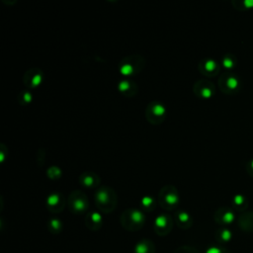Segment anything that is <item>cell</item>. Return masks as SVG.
<instances>
[{"label":"cell","mask_w":253,"mask_h":253,"mask_svg":"<svg viewBox=\"0 0 253 253\" xmlns=\"http://www.w3.org/2000/svg\"><path fill=\"white\" fill-rule=\"evenodd\" d=\"M145 58L138 55H131L125 56L121 60L118 66L120 73L126 78H131L138 73H141L145 68Z\"/></svg>","instance_id":"obj_1"},{"label":"cell","mask_w":253,"mask_h":253,"mask_svg":"<svg viewBox=\"0 0 253 253\" xmlns=\"http://www.w3.org/2000/svg\"><path fill=\"white\" fill-rule=\"evenodd\" d=\"M94 196L97 207L104 212H110L116 207L117 195L112 188L107 186L101 187L97 189Z\"/></svg>","instance_id":"obj_2"},{"label":"cell","mask_w":253,"mask_h":253,"mask_svg":"<svg viewBox=\"0 0 253 253\" xmlns=\"http://www.w3.org/2000/svg\"><path fill=\"white\" fill-rule=\"evenodd\" d=\"M167 116L166 106L160 101H151L145 108V118L151 125H160Z\"/></svg>","instance_id":"obj_3"},{"label":"cell","mask_w":253,"mask_h":253,"mask_svg":"<svg viewBox=\"0 0 253 253\" xmlns=\"http://www.w3.org/2000/svg\"><path fill=\"white\" fill-rule=\"evenodd\" d=\"M159 202L166 209H173L179 203V194L177 189L172 185H166L159 192Z\"/></svg>","instance_id":"obj_4"},{"label":"cell","mask_w":253,"mask_h":253,"mask_svg":"<svg viewBox=\"0 0 253 253\" xmlns=\"http://www.w3.org/2000/svg\"><path fill=\"white\" fill-rule=\"evenodd\" d=\"M44 80V72L43 70L37 67L30 68L25 72L23 77L24 85L29 89H36L41 86Z\"/></svg>","instance_id":"obj_5"},{"label":"cell","mask_w":253,"mask_h":253,"mask_svg":"<svg viewBox=\"0 0 253 253\" xmlns=\"http://www.w3.org/2000/svg\"><path fill=\"white\" fill-rule=\"evenodd\" d=\"M68 205L70 209L76 213H80L88 208V200L86 195L79 190H75L69 195Z\"/></svg>","instance_id":"obj_6"},{"label":"cell","mask_w":253,"mask_h":253,"mask_svg":"<svg viewBox=\"0 0 253 253\" xmlns=\"http://www.w3.org/2000/svg\"><path fill=\"white\" fill-rule=\"evenodd\" d=\"M118 90L126 97H134L138 93V85L131 78H122L118 83Z\"/></svg>","instance_id":"obj_7"},{"label":"cell","mask_w":253,"mask_h":253,"mask_svg":"<svg viewBox=\"0 0 253 253\" xmlns=\"http://www.w3.org/2000/svg\"><path fill=\"white\" fill-rule=\"evenodd\" d=\"M79 183L84 188H97L100 184V177L91 171L83 172L79 176Z\"/></svg>","instance_id":"obj_8"},{"label":"cell","mask_w":253,"mask_h":253,"mask_svg":"<svg viewBox=\"0 0 253 253\" xmlns=\"http://www.w3.org/2000/svg\"><path fill=\"white\" fill-rule=\"evenodd\" d=\"M194 93L201 98H210L213 95V85L206 80L197 81L194 85Z\"/></svg>","instance_id":"obj_9"},{"label":"cell","mask_w":253,"mask_h":253,"mask_svg":"<svg viewBox=\"0 0 253 253\" xmlns=\"http://www.w3.org/2000/svg\"><path fill=\"white\" fill-rule=\"evenodd\" d=\"M218 69V65L214 59H204L199 63L200 72L207 75V76H211V75L216 74Z\"/></svg>","instance_id":"obj_10"},{"label":"cell","mask_w":253,"mask_h":253,"mask_svg":"<svg viewBox=\"0 0 253 253\" xmlns=\"http://www.w3.org/2000/svg\"><path fill=\"white\" fill-rule=\"evenodd\" d=\"M47 205L48 208L52 211H59L62 209L63 205H65V200L62 194L58 193H52L48 196L47 198Z\"/></svg>","instance_id":"obj_11"},{"label":"cell","mask_w":253,"mask_h":253,"mask_svg":"<svg viewBox=\"0 0 253 253\" xmlns=\"http://www.w3.org/2000/svg\"><path fill=\"white\" fill-rule=\"evenodd\" d=\"M17 100L20 105H22V106H26V105H29L30 103H32L33 94L30 92L29 90H22V91L18 94Z\"/></svg>","instance_id":"obj_12"},{"label":"cell","mask_w":253,"mask_h":253,"mask_svg":"<svg viewBox=\"0 0 253 253\" xmlns=\"http://www.w3.org/2000/svg\"><path fill=\"white\" fill-rule=\"evenodd\" d=\"M47 174L52 180H56L58 179L59 177H62V170L58 166H55L52 165L51 167H48V169L47 170Z\"/></svg>","instance_id":"obj_13"},{"label":"cell","mask_w":253,"mask_h":253,"mask_svg":"<svg viewBox=\"0 0 253 253\" xmlns=\"http://www.w3.org/2000/svg\"><path fill=\"white\" fill-rule=\"evenodd\" d=\"M154 204H155V201L152 197H149V196H145L141 199V205L143 208H153Z\"/></svg>","instance_id":"obj_14"}]
</instances>
